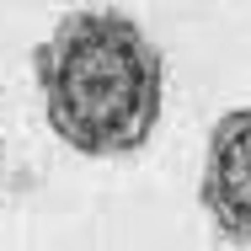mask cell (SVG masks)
<instances>
[{"instance_id":"2","label":"cell","mask_w":251,"mask_h":251,"mask_svg":"<svg viewBox=\"0 0 251 251\" xmlns=\"http://www.w3.org/2000/svg\"><path fill=\"white\" fill-rule=\"evenodd\" d=\"M198 203L230 246H251V107H230L208 128Z\"/></svg>"},{"instance_id":"1","label":"cell","mask_w":251,"mask_h":251,"mask_svg":"<svg viewBox=\"0 0 251 251\" xmlns=\"http://www.w3.org/2000/svg\"><path fill=\"white\" fill-rule=\"evenodd\" d=\"M49 128L80 155H134L150 145L166 107V59L123 11H70L32 49Z\"/></svg>"},{"instance_id":"3","label":"cell","mask_w":251,"mask_h":251,"mask_svg":"<svg viewBox=\"0 0 251 251\" xmlns=\"http://www.w3.org/2000/svg\"><path fill=\"white\" fill-rule=\"evenodd\" d=\"M0 155H5V139H0Z\"/></svg>"}]
</instances>
